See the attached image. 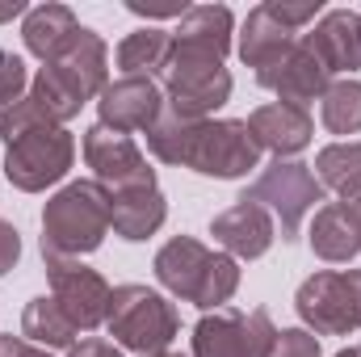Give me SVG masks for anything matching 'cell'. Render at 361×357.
Listing matches in <instances>:
<instances>
[{"label": "cell", "mask_w": 361, "mask_h": 357, "mask_svg": "<svg viewBox=\"0 0 361 357\" xmlns=\"http://www.w3.org/2000/svg\"><path fill=\"white\" fill-rule=\"evenodd\" d=\"M105 328H109V337L122 349L143 357V353H160V349L173 345V337L180 332V315L160 290L126 282V286H114V294H109Z\"/></svg>", "instance_id": "cell-3"}, {"label": "cell", "mask_w": 361, "mask_h": 357, "mask_svg": "<svg viewBox=\"0 0 361 357\" xmlns=\"http://www.w3.org/2000/svg\"><path fill=\"white\" fill-rule=\"evenodd\" d=\"M273 345L277 328L265 307L257 311L219 307L193 324V357H273Z\"/></svg>", "instance_id": "cell-6"}, {"label": "cell", "mask_w": 361, "mask_h": 357, "mask_svg": "<svg viewBox=\"0 0 361 357\" xmlns=\"http://www.w3.org/2000/svg\"><path fill=\"white\" fill-rule=\"evenodd\" d=\"M47 277H51V298L63 307V315L80 328L92 332L105 324L109 315V282L89 269L85 261H63V257H47Z\"/></svg>", "instance_id": "cell-10"}, {"label": "cell", "mask_w": 361, "mask_h": 357, "mask_svg": "<svg viewBox=\"0 0 361 357\" xmlns=\"http://www.w3.org/2000/svg\"><path fill=\"white\" fill-rule=\"evenodd\" d=\"M169 219V202L160 193V185H135V189H114L109 193V227L114 236L139 244L147 236H156Z\"/></svg>", "instance_id": "cell-19"}, {"label": "cell", "mask_w": 361, "mask_h": 357, "mask_svg": "<svg viewBox=\"0 0 361 357\" xmlns=\"http://www.w3.org/2000/svg\"><path fill=\"white\" fill-rule=\"evenodd\" d=\"M0 357H51V349H38V345H30L25 337H0Z\"/></svg>", "instance_id": "cell-33"}, {"label": "cell", "mask_w": 361, "mask_h": 357, "mask_svg": "<svg viewBox=\"0 0 361 357\" xmlns=\"http://www.w3.org/2000/svg\"><path fill=\"white\" fill-rule=\"evenodd\" d=\"M311 248L319 261H332V265H345L361 253V231L357 223L336 206V202H324L315 206V219H311Z\"/></svg>", "instance_id": "cell-21"}, {"label": "cell", "mask_w": 361, "mask_h": 357, "mask_svg": "<svg viewBox=\"0 0 361 357\" xmlns=\"http://www.w3.org/2000/svg\"><path fill=\"white\" fill-rule=\"evenodd\" d=\"M143 357H185V353H173V349H160V353H143Z\"/></svg>", "instance_id": "cell-37"}, {"label": "cell", "mask_w": 361, "mask_h": 357, "mask_svg": "<svg viewBox=\"0 0 361 357\" xmlns=\"http://www.w3.org/2000/svg\"><path fill=\"white\" fill-rule=\"evenodd\" d=\"M302 42L328 68V76H336V72L353 76L361 68V13H353V8H328Z\"/></svg>", "instance_id": "cell-18"}, {"label": "cell", "mask_w": 361, "mask_h": 357, "mask_svg": "<svg viewBox=\"0 0 361 357\" xmlns=\"http://www.w3.org/2000/svg\"><path fill=\"white\" fill-rule=\"evenodd\" d=\"M21 13H30L25 0H8V4H0V21H13V17H21Z\"/></svg>", "instance_id": "cell-35"}, {"label": "cell", "mask_w": 361, "mask_h": 357, "mask_svg": "<svg viewBox=\"0 0 361 357\" xmlns=\"http://www.w3.org/2000/svg\"><path fill=\"white\" fill-rule=\"evenodd\" d=\"M42 126H55V122L34 105L30 92H25L13 109L0 114V139H4V143H13V139H21V135H30V131H42Z\"/></svg>", "instance_id": "cell-27"}, {"label": "cell", "mask_w": 361, "mask_h": 357, "mask_svg": "<svg viewBox=\"0 0 361 357\" xmlns=\"http://www.w3.org/2000/svg\"><path fill=\"white\" fill-rule=\"evenodd\" d=\"M25 92H30L25 59H21V55H13V51H0V114H4V109H13Z\"/></svg>", "instance_id": "cell-28"}, {"label": "cell", "mask_w": 361, "mask_h": 357, "mask_svg": "<svg viewBox=\"0 0 361 357\" xmlns=\"http://www.w3.org/2000/svg\"><path fill=\"white\" fill-rule=\"evenodd\" d=\"M76 30H80L76 13H72L68 4L47 0V4H34V8L25 13V21H21V42H25V51H30L34 59L51 63V59H59L63 47L76 38Z\"/></svg>", "instance_id": "cell-20"}, {"label": "cell", "mask_w": 361, "mask_h": 357, "mask_svg": "<svg viewBox=\"0 0 361 357\" xmlns=\"http://www.w3.org/2000/svg\"><path fill=\"white\" fill-rule=\"evenodd\" d=\"M257 85L277 92V101H286V105L307 109L311 101H319V97L328 92L332 76H328V68L311 55V47H307L302 38H294L273 63H265V68L257 72Z\"/></svg>", "instance_id": "cell-12"}, {"label": "cell", "mask_w": 361, "mask_h": 357, "mask_svg": "<svg viewBox=\"0 0 361 357\" xmlns=\"http://www.w3.org/2000/svg\"><path fill=\"white\" fill-rule=\"evenodd\" d=\"M257 164H261V147H257L248 122H240V118L197 122L185 169H193L202 177H214V181H240L248 177Z\"/></svg>", "instance_id": "cell-7"}, {"label": "cell", "mask_w": 361, "mask_h": 357, "mask_svg": "<svg viewBox=\"0 0 361 357\" xmlns=\"http://www.w3.org/2000/svg\"><path fill=\"white\" fill-rule=\"evenodd\" d=\"M109 236V189L101 181H68L42 206V261H80Z\"/></svg>", "instance_id": "cell-2"}, {"label": "cell", "mask_w": 361, "mask_h": 357, "mask_svg": "<svg viewBox=\"0 0 361 357\" xmlns=\"http://www.w3.org/2000/svg\"><path fill=\"white\" fill-rule=\"evenodd\" d=\"M244 122H248V131H252L257 147H261V152H273L277 160H294V156L311 143V135H315L311 114H307V109H298V105H286V101L257 105Z\"/></svg>", "instance_id": "cell-17"}, {"label": "cell", "mask_w": 361, "mask_h": 357, "mask_svg": "<svg viewBox=\"0 0 361 357\" xmlns=\"http://www.w3.org/2000/svg\"><path fill=\"white\" fill-rule=\"evenodd\" d=\"M68 357H122L118 353V345L114 341H101V337H89V341H76Z\"/></svg>", "instance_id": "cell-32"}, {"label": "cell", "mask_w": 361, "mask_h": 357, "mask_svg": "<svg viewBox=\"0 0 361 357\" xmlns=\"http://www.w3.org/2000/svg\"><path fill=\"white\" fill-rule=\"evenodd\" d=\"M21 337L30 345H38V349H72L76 337H80V328L63 315V307L51 294H38L21 311Z\"/></svg>", "instance_id": "cell-24"}, {"label": "cell", "mask_w": 361, "mask_h": 357, "mask_svg": "<svg viewBox=\"0 0 361 357\" xmlns=\"http://www.w3.org/2000/svg\"><path fill=\"white\" fill-rule=\"evenodd\" d=\"M240 198L265 206L281 227V240L290 244V240H298L302 219L315 210V202H324V185L315 181L311 164H302V160H273Z\"/></svg>", "instance_id": "cell-5"}, {"label": "cell", "mask_w": 361, "mask_h": 357, "mask_svg": "<svg viewBox=\"0 0 361 357\" xmlns=\"http://www.w3.org/2000/svg\"><path fill=\"white\" fill-rule=\"evenodd\" d=\"M336 357H361V345H349V349H341Z\"/></svg>", "instance_id": "cell-36"}, {"label": "cell", "mask_w": 361, "mask_h": 357, "mask_svg": "<svg viewBox=\"0 0 361 357\" xmlns=\"http://www.w3.org/2000/svg\"><path fill=\"white\" fill-rule=\"evenodd\" d=\"M42 68H51L80 101H92V97H101V89L109 85V80H105V72H109L105 38H101L97 30H89V25H80L76 38L63 47V55L51 59V63H42Z\"/></svg>", "instance_id": "cell-16"}, {"label": "cell", "mask_w": 361, "mask_h": 357, "mask_svg": "<svg viewBox=\"0 0 361 357\" xmlns=\"http://www.w3.org/2000/svg\"><path fill=\"white\" fill-rule=\"evenodd\" d=\"M97 114H101V126L122 131V135L152 131L164 118V89L152 76H118L101 89Z\"/></svg>", "instance_id": "cell-13"}, {"label": "cell", "mask_w": 361, "mask_h": 357, "mask_svg": "<svg viewBox=\"0 0 361 357\" xmlns=\"http://www.w3.org/2000/svg\"><path fill=\"white\" fill-rule=\"evenodd\" d=\"M294 311L307 332L315 337H349L361 328V269H319L311 273L298 294Z\"/></svg>", "instance_id": "cell-4"}, {"label": "cell", "mask_w": 361, "mask_h": 357, "mask_svg": "<svg viewBox=\"0 0 361 357\" xmlns=\"http://www.w3.org/2000/svg\"><path fill=\"white\" fill-rule=\"evenodd\" d=\"M85 164L92 169V181H101L109 193L135 189V185H156V173L147 169V156L139 152V143L101 122L85 131Z\"/></svg>", "instance_id": "cell-11"}, {"label": "cell", "mask_w": 361, "mask_h": 357, "mask_svg": "<svg viewBox=\"0 0 361 357\" xmlns=\"http://www.w3.org/2000/svg\"><path fill=\"white\" fill-rule=\"evenodd\" d=\"M294 42V30H286L277 17L269 13V4H257L248 17H244V25H240V38H235V51H240V59L252 68V72H261L265 63H273L286 47Z\"/></svg>", "instance_id": "cell-22"}, {"label": "cell", "mask_w": 361, "mask_h": 357, "mask_svg": "<svg viewBox=\"0 0 361 357\" xmlns=\"http://www.w3.org/2000/svg\"><path fill=\"white\" fill-rule=\"evenodd\" d=\"M336 206H341V210L357 223V231H361V185H353L349 193H341V202H336Z\"/></svg>", "instance_id": "cell-34"}, {"label": "cell", "mask_w": 361, "mask_h": 357, "mask_svg": "<svg viewBox=\"0 0 361 357\" xmlns=\"http://www.w3.org/2000/svg\"><path fill=\"white\" fill-rule=\"evenodd\" d=\"M273 357H324L319 353V337L307 332V328H281L277 332V345Z\"/></svg>", "instance_id": "cell-30"}, {"label": "cell", "mask_w": 361, "mask_h": 357, "mask_svg": "<svg viewBox=\"0 0 361 357\" xmlns=\"http://www.w3.org/2000/svg\"><path fill=\"white\" fill-rule=\"evenodd\" d=\"M265 4H269L273 17H277L286 30H294V34H298V30H307V25L319 17V8H324L319 0H265Z\"/></svg>", "instance_id": "cell-29"}, {"label": "cell", "mask_w": 361, "mask_h": 357, "mask_svg": "<svg viewBox=\"0 0 361 357\" xmlns=\"http://www.w3.org/2000/svg\"><path fill=\"white\" fill-rule=\"evenodd\" d=\"M315 181L324 189H336V193H349L353 185H361V139H345V143L319 147Z\"/></svg>", "instance_id": "cell-25"}, {"label": "cell", "mask_w": 361, "mask_h": 357, "mask_svg": "<svg viewBox=\"0 0 361 357\" xmlns=\"http://www.w3.org/2000/svg\"><path fill=\"white\" fill-rule=\"evenodd\" d=\"M152 269H156V282L169 294H177V298L202 307V311L227 307L240 290V265L227 253H214L193 236H173L156 253Z\"/></svg>", "instance_id": "cell-1"}, {"label": "cell", "mask_w": 361, "mask_h": 357, "mask_svg": "<svg viewBox=\"0 0 361 357\" xmlns=\"http://www.w3.org/2000/svg\"><path fill=\"white\" fill-rule=\"evenodd\" d=\"M72 160H76V139L63 126H42V131H30L8 143L4 177L21 193H42L47 185L68 177Z\"/></svg>", "instance_id": "cell-8"}, {"label": "cell", "mask_w": 361, "mask_h": 357, "mask_svg": "<svg viewBox=\"0 0 361 357\" xmlns=\"http://www.w3.org/2000/svg\"><path fill=\"white\" fill-rule=\"evenodd\" d=\"M118 68L122 76H152L156 72H169V59H173V34L169 30H156V25H143V30H130L122 42H118Z\"/></svg>", "instance_id": "cell-23"}, {"label": "cell", "mask_w": 361, "mask_h": 357, "mask_svg": "<svg viewBox=\"0 0 361 357\" xmlns=\"http://www.w3.org/2000/svg\"><path fill=\"white\" fill-rule=\"evenodd\" d=\"M235 38V17L227 4H193L185 8V17L173 30V55H189V59H227Z\"/></svg>", "instance_id": "cell-15"}, {"label": "cell", "mask_w": 361, "mask_h": 357, "mask_svg": "<svg viewBox=\"0 0 361 357\" xmlns=\"http://www.w3.org/2000/svg\"><path fill=\"white\" fill-rule=\"evenodd\" d=\"M319 118L332 135H357L361 131V80L345 76L332 80L328 92L319 97Z\"/></svg>", "instance_id": "cell-26"}, {"label": "cell", "mask_w": 361, "mask_h": 357, "mask_svg": "<svg viewBox=\"0 0 361 357\" xmlns=\"http://www.w3.org/2000/svg\"><path fill=\"white\" fill-rule=\"evenodd\" d=\"M210 236H214V244H223V253L231 261H257L273 248L277 223L265 206L235 198V206H227L223 214L210 219Z\"/></svg>", "instance_id": "cell-14"}, {"label": "cell", "mask_w": 361, "mask_h": 357, "mask_svg": "<svg viewBox=\"0 0 361 357\" xmlns=\"http://www.w3.org/2000/svg\"><path fill=\"white\" fill-rule=\"evenodd\" d=\"M17 261H21V236H17V227H13V223H4V219H0V277L17 265Z\"/></svg>", "instance_id": "cell-31"}, {"label": "cell", "mask_w": 361, "mask_h": 357, "mask_svg": "<svg viewBox=\"0 0 361 357\" xmlns=\"http://www.w3.org/2000/svg\"><path fill=\"white\" fill-rule=\"evenodd\" d=\"M231 101V72L219 59H189L173 55L164 72V105L189 118V122H210L214 109Z\"/></svg>", "instance_id": "cell-9"}]
</instances>
